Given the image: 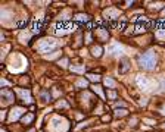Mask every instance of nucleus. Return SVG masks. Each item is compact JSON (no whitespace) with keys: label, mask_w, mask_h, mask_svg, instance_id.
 <instances>
[{"label":"nucleus","mask_w":165,"mask_h":132,"mask_svg":"<svg viewBox=\"0 0 165 132\" xmlns=\"http://www.w3.org/2000/svg\"><path fill=\"white\" fill-rule=\"evenodd\" d=\"M156 55H155L154 51H148V53H143L137 57V63L140 68L143 69H146V71H152L155 69V66H156Z\"/></svg>","instance_id":"1"},{"label":"nucleus","mask_w":165,"mask_h":132,"mask_svg":"<svg viewBox=\"0 0 165 132\" xmlns=\"http://www.w3.org/2000/svg\"><path fill=\"white\" fill-rule=\"evenodd\" d=\"M57 46V41L53 38H44L41 40L40 44H39V50L41 53H49L50 50H53Z\"/></svg>","instance_id":"2"},{"label":"nucleus","mask_w":165,"mask_h":132,"mask_svg":"<svg viewBox=\"0 0 165 132\" xmlns=\"http://www.w3.org/2000/svg\"><path fill=\"white\" fill-rule=\"evenodd\" d=\"M71 29H74V25H71L69 22H59V24H56V27H55V33L57 34V35H63V34L69 33Z\"/></svg>","instance_id":"3"},{"label":"nucleus","mask_w":165,"mask_h":132,"mask_svg":"<svg viewBox=\"0 0 165 132\" xmlns=\"http://www.w3.org/2000/svg\"><path fill=\"white\" fill-rule=\"evenodd\" d=\"M136 82L137 85H139V88L140 90H144V91H148V90H150V79L146 77H143V75H139V77L136 78Z\"/></svg>","instance_id":"4"},{"label":"nucleus","mask_w":165,"mask_h":132,"mask_svg":"<svg viewBox=\"0 0 165 132\" xmlns=\"http://www.w3.org/2000/svg\"><path fill=\"white\" fill-rule=\"evenodd\" d=\"M25 113V109L24 107H13V109L9 112V121L11 122H15L19 119V116Z\"/></svg>","instance_id":"5"},{"label":"nucleus","mask_w":165,"mask_h":132,"mask_svg":"<svg viewBox=\"0 0 165 132\" xmlns=\"http://www.w3.org/2000/svg\"><path fill=\"white\" fill-rule=\"evenodd\" d=\"M108 53L112 56H118L122 53V47L120 46V43H112L108 47Z\"/></svg>","instance_id":"6"},{"label":"nucleus","mask_w":165,"mask_h":132,"mask_svg":"<svg viewBox=\"0 0 165 132\" xmlns=\"http://www.w3.org/2000/svg\"><path fill=\"white\" fill-rule=\"evenodd\" d=\"M2 99H3V106L9 104L13 100V93L9 91V90H2Z\"/></svg>","instance_id":"7"},{"label":"nucleus","mask_w":165,"mask_h":132,"mask_svg":"<svg viewBox=\"0 0 165 132\" xmlns=\"http://www.w3.org/2000/svg\"><path fill=\"white\" fill-rule=\"evenodd\" d=\"M96 35H97V38L100 40V41H108V38H109V33H108V29H106V28H97V29H96Z\"/></svg>","instance_id":"8"},{"label":"nucleus","mask_w":165,"mask_h":132,"mask_svg":"<svg viewBox=\"0 0 165 132\" xmlns=\"http://www.w3.org/2000/svg\"><path fill=\"white\" fill-rule=\"evenodd\" d=\"M103 16L106 18V19H117V18L120 16V12L117 11V9H114V7H111V9H108V11L105 12Z\"/></svg>","instance_id":"9"},{"label":"nucleus","mask_w":165,"mask_h":132,"mask_svg":"<svg viewBox=\"0 0 165 132\" xmlns=\"http://www.w3.org/2000/svg\"><path fill=\"white\" fill-rule=\"evenodd\" d=\"M128 69H130V60H128V59H122V60L120 62V66H118L120 73H125Z\"/></svg>","instance_id":"10"},{"label":"nucleus","mask_w":165,"mask_h":132,"mask_svg":"<svg viewBox=\"0 0 165 132\" xmlns=\"http://www.w3.org/2000/svg\"><path fill=\"white\" fill-rule=\"evenodd\" d=\"M18 94L22 97L25 103H31V101H33V100H31V94H30L28 90H22V88H19V90H18Z\"/></svg>","instance_id":"11"},{"label":"nucleus","mask_w":165,"mask_h":132,"mask_svg":"<svg viewBox=\"0 0 165 132\" xmlns=\"http://www.w3.org/2000/svg\"><path fill=\"white\" fill-rule=\"evenodd\" d=\"M75 21L77 22H89L90 21V16H89V15H85V13H77V15H75Z\"/></svg>","instance_id":"12"},{"label":"nucleus","mask_w":165,"mask_h":132,"mask_svg":"<svg viewBox=\"0 0 165 132\" xmlns=\"http://www.w3.org/2000/svg\"><path fill=\"white\" fill-rule=\"evenodd\" d=\"M91 55L94 57H100L102 56V47L100 46H93L91 47Z\"/></svg>","instance_id":"13"},{"label":"nucleus","mask_w":165,"mask_h":132,"mask_svg":"<svg viewBox=\"0 0 165 132\" xmlns=\"http://www.w3.org/2000/svg\"><path fill=\"white\" fill-rule=\"evenodd\" d=\"M40 97H41V100H43L44 103H47V101H50V99H52L50 93H49L47 90H44V91H41V93H40Z\"/></svg>","instance_id":"14"},{"label":"nucleus","mask_w":165,"mask_h":132,"mask_svg":"<svg viewBox=\"0 0 165 132\" xmlns=\"http://www.w3.org/2000/svg\"><path fill=\"white\" fill-rule=\"evenodd\" d=\"M155 37L159 40V41H164L165 40V28H159V29L156 31V34H155Z\"/></svg>","instance_id":"15"},{"label":"nucleus","mask_w":165,"mask_h":132,"mask_svg":"<svg viewBox=\"0 0 165 132\" xmlns=\"http://www.w3.org/2000/svg\"><path fill=\"white\" fill-rule=\"evenodd\" d=\"M33 121H34V115H33V113H28L27 116H24V117H22V123H24V125H30Z\"/></svg>","instance_id":"16"},{"label":"nucleus","mask_w":165,"mask_h":132,"mask_svg":"<svg viewBox=\"0 0 165 132\" xmlns=\"http://www.w3.org/2000/svg\"><path fill=\"white\" fill-rule=\"evenodd\" d=\"M105 85H106L108 88H115L117 84H115V81L112 79V78H106V79H105Z\"/></svg>","instance_id":"17"},{"label":"nucleus","mask_w":165,"mask_h":132,"mask_svg":"<svg viewBox=\"0 0 165 132\" xmlns=\"http://www.w3.org/2000/svg\"><path fill=\"white\" fill-rule=\"evenodd\" d=\"M127 115V110L125 109H117L115 110V117H122V116H125Z\"/></svg>","instance_id":"18"},{"label":"nucleus","mask_w":165,"mask_h":132,"mask_svg":"<svg viewBox=\"0 0 165 132\" xmlns=\"http://www.w3.org/2000/svg\"><path fill=\"white\" fill-rule=\"evenodd\" d=\"M41 25H43V22H35L34 27H33V31H34V33H40V31H41Z\"/></svg>","instance_id":"19"},{"label":"nucleus","mask_w":165,"mask_h":132,"mask_svg":"<svg viewBox=\"0 0 165 132\" xmlns=\"http://www.w3.org/2000/svg\"><path fill=\"white\" fill-rule=\"evenodd\" d=\"M71 71L72 72H80V73H83L84 72V66H71Z\"/></svg>","instance_id":"20"},{"label":"nucleus","mask_w":165,"mask_h":132,"mask_svg":"<svg viewBox=\"0 0 165 132\" xmlns=\"http://www.w3.org/2000/svg\"><path fill=\"white\" fill-rule=\"evenodd\" d=\"M87 78H89L90 81H93V82H97V81L100 79V77H99V75H94V73H89V75H87Z\"/></svg>","instance_id":"21"},{"label":"nucleus","mask_w":165,"mask_h":132,"mask_svg":"<svg viewBox=\"0 0 165 132\" xmlns=\"http://www.w3.org/2000/svg\"><path fill=\"white\" fill-rule=\"evenodd\" d=\"M93 90H94V93H97L103 99V93H102V90H100V87H99V85H94V87H93Z\"/></svg>","instance_id":"22"},{"label":"nucleus","mask_w":165,"mask_h":132,"mask_svg":"<svg viewBox=\"0 0 165 132\" xmlns=\"http://www.w3.org/2000/svg\"><path fill=\"white\" fill-rule=\"evenodd\" d=\"M144 25H137L136 27V34H139V33H144Z\"/></svg>","instance_id":"23"},{"label":"nucleus","mask_w":165,"mask_h":132,"mask_svg":"<svg viewBox=\"0 0 165 132\" xmlns=\"http://www.w3.org/2000/svg\"><path fill=\"white\" fill-rule=\"evenodd\" d=\"M77 87H87V81H85V79H80V81H78V82H77Z\"/></svg>","instance_id":"24"},{"label":"nucleus","mask_w":165,"mask_h":132,"mask_svg":"<svg viewBox=\"0 0 165 132\" xmlns=\"http://www.w3.org/2000/svg\"><path fill=\"white\" fill-rule=\"evenodd\" d=\"M59 65L62 66V68H66V66H68V59H62V60H59Z\"/></svg>","instance_id":"25"},{"label":"nucleus","mask_w":165,"mask_h":132,"mask_svg":"<svg viewBox=\"0 0 165 132\" xmlns=\"http://www.w3.org/2000/svg\"><path fill=\"white\" fill-rule=\"evenodd\" d=\"M27 19H24V21H21V22H18V27L19 28H22V27H25V25H27Z\"/></svg>","instance_id":"26"},{"label":"nucleus","mask_w":165,"mask_h":132,"mask_svg":"<svg viewBox=\"0 0 165 132\" xmlns=\"http://www.w3.org/2000/svg\"><path fill=\"white\" fill-rule=\"evenodd\" d=\"M108 95H109V99H112V100H114L115 97H117V94H115V91H109V93H108Z\"/></svg>","instance_id":"27"},{"label":"nucleus","mask_w":165,"mask_h":132,"mask_svg":"<svg viewBox=\"0 0 165 132\" xmlns=\"http://www.w3.org/2000/svg\"><path fill=\"white\" fill-rule=\"evenodd\" d=\"M57 107H66V103H63V101H59V103H57Z\"/></svg>","instance_id":"28"},{"label":"nucleus","mask_w":165,"mask_h":132,"mask_svg":"<svg viewBox=\"0 0 165 132\" xmlns=\"http://www.w3.org/2000/svg\"><path fill=\"white\" fill-rule=\"evenodd\" d=\"M161 115H165V104L161 107Z\"/></svg>","instance_id":"29"},{"label":"nucleus","mask_w":165,"mask_h":132,"mask_svg":"<svg viewBox=\"0 0 165 132\" xmlns=\"http://www.w3.org/2000/svg\"><path fill=\"white\" fill-rule=\"evenodd\" d=\"M102 119H103V122H106V121H109V119H111V116H103Z\"/></svg>","instance_id":"30"},{"label":"nucleus","mask_w":165,"mask_h":132,"mask_svg":"<svg viewBox=\"0 0 165 132\" xmlns=\"http://www.w3.org/2000/svg\"><path fill=\"white\" fill-rule=\"evenodd\" d=\"M162 15H165V9H164V11H162Z\"/></svg>","instance_id":"31"},{"label":"nucleus","mask_w":165,"mask_h":132,"mask_svg":"<svg viewBox=\"0 0 165 132\" xmlns=\"http://www.w3.org/2000/svg\"><path fill=\"white\" fill-rule=\"evenodd\" d=\"M30 132H34V129H31V131H30Z\"/></svg>","instance_id":"32"},{"label":"nucleus","mask_w":165,"mask_h":132,"mask_svg":"<svg viewBox=\"0 0 165 132\" xmlns=\"http://www.w3.org/2000/svg\"><path fill=\"white\" fill-rule=\"evenodd\" d=\"M2 132H6V131H2Z\"/></svg>","instance_id":"33"},{"label":"nucleus","mask_w":165,"mask_h":132,"mask_svg":"<svg viewBox=\"0 0 165 132\" xmlns=\"http://www.w3.org/2000/svg\"><path fill=\"white\" fill-rule=\"evenodd\" d=\"M164 129H165V125H164Z\"/></svg>","instance_id":"34"}]
</instances>
